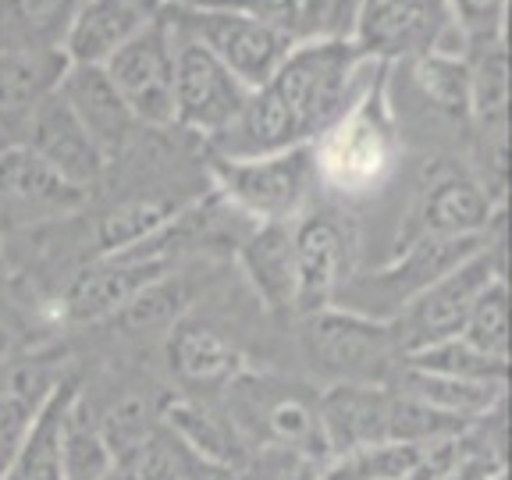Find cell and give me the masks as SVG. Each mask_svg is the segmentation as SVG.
<instances>
[{"instance_id":"obj_1","label":"cell","mask_w":512,"mask_h":480,"mask_svg":"<svg viewBox=\"0 0 512 480\" xmlns=\"http://www.w3.org/2000/svg\"><path fill=\"white\" fill-rule=\"evenodd\" d=\"M381 68L370 61L352 36H317V40L296 43L267 82L285 111L296 121L303 143L328 136L331 128L349 111L363 104L370 93V79Z\"/></svg>"},{"instance_id":"obj_2","label":"cell","mask_w":512,"mask_h":480,"mask_svg":"<svg viewBox=\"0 0 512 480\" xmlns=\"http://www.w3.org/2000/svg\"><path fill=\"white\" fill-rule=\"evenodd\" d=\"M210 178L224 200L249 221H296L317 185V160H313V146L249 160L210 153Z\"/></svg>"},{"instance_id":"obj_3","label":"cell","mask_w":512,"mask_h":480,"mask_svg":"<svg viewBox=\"0 0 512 480\" xmlns=\"http://www.w3.org/2000/svg\"><path fill=\"white\" fill-rule=\"evenodd\" d=\"M303 345L310 363L349 384L392 381L402 360L392 320L363 317L345 306H328L303 317Z\"/></svg>"},{"instance_id":"obj_4","label":"cell","mask_w":512,"mask_h":480,"mask_svg":"<svg viewBox=\"0 0 512 480\" xmlns=\"http://www.w3.org/2000/svg\"><path fill=\"white\" fill-rule=\"evenodd\" d=\"M349 36L377 64L424 54L466 57L470 50L445 0H360Z\"/></svg>"},{"instance_id":"obj_5","label":"cell","mask_w":512,"mask_h":480,"mask_svg":"<svg viewBox=\"0 0 512 480\" xmlns=\"http://www.w3.org/2000/svg\"><path fill=\"white\" fill-rule=\"evenodd\" d=\"M484 239H416L409 246L395 249V260L381 264L363 278H349L338 292L335 306L356 310L363 317L392 320L409 299H416L424 288H431L448 271H456L463 260H470Z\"/></svg>"},{"instance_id":"obj_6","label":"cell","mask_w":512,"mask_h":480,"mask_svg":"<svg viewBox=\"0 0 512 480\" xmlns=\"http://www.w3.org/2000/svg\"><path fill=\"white\" fill-rule=\"evenodd\" d=\"M495 278H505L502 246L484 242L456 271H448L445 278H438L431 288H424L416 299H409L392 317L402 356L424 349V345L441 342V338H456L463 331L477 296Z\"/></svg>"},{"instance_id":"obj_7","label":"cell","mask_w":512,"mask_h":480,"mask_svg":"<svg viewBox=\"0 0 512 480\" xmlns=\"http://www.w3.org/2000/svg\"><path fill=\"white\" fill-rule=\"evenodd\" d=\"M164 18L175 29L189 32L196 43H203L249 89L267 86L288 57V50L296 47L288 36L239 15V11L203 8L200 4V8H164Z\"/></svg>"},{"instance_id":"obj_8","label":"cell","mask_w":512,"mask_h":480,"mask_svg":"<svg viewBox=\"0 0 512 480\" xmlns=\"http://www.w3.org/2000/svg\"><path fill=\"white\" fill-rule=\"evenodd\" d=\"M171 36H175V86H171L175 121L189 132H200L203 139H210L224 125H232L253 89L242 86L203 43L192 40L189 32L171 25Z\"/></svg>"},{"instance_id":"obj_9","label":"cell","mask_w":512,"mask_h":480,"mask_svg":"<svg viewBox=\"0 0 512 480\" xmlns=\"http://www.w3.org/2000/svg\"><path fill=\"white\" fill-rule=\"evenodd\" d=\"M104 72L139 125H175V36L164 18L114 50L104 61Z\"/></svg>"},{"instance_id":"obj_10","label":"cell","mask_w":512,"mask_h":480,"mask_svg":"<svg viewBox=\"0 0 512 480\" xmlns=\"http://www.w3.org/2000/svg\"><path fill=\"white\" fill-rule=\"evenodd\" d=\"M296 249V317H310L335 306L338 292L349 281L356 232L352 221L331 210H303L292 221Z\"/></svg>"},{"instance_id":"obj_11","label":"cell","mask_w":512,"mask_h":480,"mask_svg":"<svg viewBox=\"0 0 512 480\" xmlns=\"http://www.w3.org/2000/svg\"><path fill=\"white\" fill-rule=\"evenodd\" d=\"M498 221L502 207L470 171H438L409 210L395 249L416 239H484Z\"/></svg>"},{"instance_id":"obj_12","label":"cell","mask_w":512,"mask_h":480,"mask_svg":"<svg viewBox=\"0 0 512 480\" xmlns=\"http://www.w3.org/2000/svg\"><path fill=\"white\" fill-rule=\"evenodd\" d=\"M171 271L168 260H139V256H96L79 274L68 278L57 313L72 324H100L114 320L150 281Z\"/></svg>"},{"instance_id":"obj_13","label":"cell","mask_w":512,"mask_h":480,"mask_svg":"<svg viewBox=\"0 0 512 480\" xmlns=\"http://www.w3.org/2000/svg\"><path fill=\"white\" fill-rule=\"evenodd\" d=\"M25 146L47 160L64 182L79 185L82 192L100 185V178L111 168V160L93 143V136L82 128L72 107L57 96V89L25 114Z\"/></svg>"},{"instance_id":"obj_14","label":"cell","mask_w":512,"mask_h":480,"mask_svg":"<svg viewBox=\"0 0 512 480\" xmlns=\"http://www.w3.org/2000/svg\"><path fill=\"white\" fill-rule=\"evenodd\" d=\"M320 139L324 143L313 146L317 175L324 171L338 189H367L388 171L392 143H388L381 114L370 107V93L363 96V104L356 111L345 114L328 136Z\"/></svg>"},{"instance_id":"obj_15","label":"cell","mask_w":512,"mask_h":480,"mask_svg":"<svg viewBox=\"0 0 512 480\" xmlns=\"http://www.w3.org/2000/svg\"><path fill=\"white\" fill-rule=\"evenodd\" d=\"M89 192L64 182L47 160L36 157L25 143L0 150V207L22 221H57L86 203Z\"/></svg>"},{"instance_id":"obj_16","label":"cell","mask_w":512,"mask_h":480,"mask_svg":"<svg viewBox=\"0 0 512 480\" xmlns=\"http://www.w3.org/2000/svg\"><path fill=\"white\" fill-rule=\"evenodd\" d=\"M168 0H79L64 32L61 54L68 64H104L132 36L164 18Z\"/></svg>"},{"instance_id":"obj_17","label":"cell","mask_w":512,"mask_h":480,"mask_svg":"<svg viewBox=\"0 0 512 480\" xmlns=\"http://www.w3.org/2000/svg\"><path fill=\"white\" fill-rule=\"evenodd\" d=\"M57 96L72 107V114L82 121V128L104 150L107 160L121 157V150L136 136V128H143L125 107L114 82L107 79L104 64H68L57 82Z\"/></svg>"},{"instance_id":"obj_18","label":"cell","mask_w":512,"mask_h":480,"mask_svg":"<svg viewBox=\"0 0 512 480\" xmlns=\"http://www.w3.org/2000/svg\"><path fill=\"white\" fill-rule=\"evenodd\" d=\"M388 406H392L388 384L335 381L328 392L317 395V420L328 459L352 452V448L388 441Z\"/></svg>"},{"instance_id":"obj_19","label":"cell","mask_w":512,"mask_h":480,"mask_svg":"<svg viewBox=\"0 0 512 480\" xmlns=\"http://www.w3.org/2000/svg\"><path fill=\"white\" fill-rule=\"evenodd\" d=\"M253 296L267 313H296V249L292 221L253 224L235 249Z\"/></svg>"},{"instance_id":"obj_20","label":"cell","mask_w":512,"mask_h":480,"mask_svg":"<svg viewBox=\"0 0 512 480\" xmlns=\"http://www.w3.org/2000/svg\"><path fill=\"white\" fill-rule=\"evenodd\" d=\"M168 363L178 381L192 388H228L242 370H249L246 352L232 338L189 313L171 324Z\"/></svg>"},{"instance_id":"obj_21","label":"cell","mask_w":512,"mask_h":480,"mask_svg":"<svg viewBox=\"0 0 512 480\" xmlns=\"http://www.w3.org/2000/svg\"><path fill=\"white\" fill-rule=\"evenodd\" d=\"M75 395H79L75 377H61L50 388L0 480H61V424Z\"/></svg>"},{"instance_id":"obj_22","label":"cell","mask_w":512,"mask_h":480,"mask_svg":"<svg viewBox=\"0 0 512 480\" xmlns=\"http://www.w3.org/2000/svg\"><path fill=\"white\" fill-rule=\"evenodd\" d=\"M395 392L409 395V399L424 402V406L438 409L445 416H456L463 424H477L484 416L498 413L505 402V384H480V381H459V377L431 374V370H416L399 363L392 374Z\"/></svg>"},{"instance_id":"obj_23","label":"cell","mask_w":512,"mask_h":480,"mask_svg":"<svg viewBox=\"0 0 512 480\" xmlns=\"http://www.w3.org/2000/svg\"><path fill=\"white\" fill-rule=\"evenodd\" d=\"M160 424L168 427L178 445L189 448L192 456L232 466V470H242L249 463V445L239 434V427L232 424V416L207 406V402H192V399L171 402L164 409V416H160Z\"/></svg>"},{"instance_id":"obj_24","label":"cell","mask_w":512,"mask_h":480,"mask_svg":"<svg viewBox=\"0 0 512 480\" xmlns=\"http://www.w3.org/2000/svg\"><path fill=\"white\" fill-rule=\"evenodd\" d=\"M203 8L239 11V15L288 36L292 43L317 40V36H342L331 25L338 15V0H203Z\"/></svg>"},{"instance_id":"obj_25","label":"cell","mask_w":512,"mask_h":480,"mask_svg":"<svg viewBox=\"0 0 512 480\" xmlns=\"http://www.w3.org/2000/svg\"><path fill=\"white\" fill-rule=\"evenodd\" d=\"M185 203L168 200L164 192H139V196H128V200L114 203L100 221H96V256H118L136 249L139 242H146L153 232H160L171 217L182 210Z\"/></svg>"},{"instance_id":"obj_26","label":"cell","mask_w":512,"mask_h":480,"mask_svg":"<svg viewBox=\"0 0 512 480\" xmlns=\"http://www.w3.org/2000/svg\"><path fill=\"white\" fill-rule=\"evenodd\" d=\"M79 0H0V50H61Z\"/></svg>"},{"instance_id":"obj_27","label":"cell","mask_w":512,"mask_h":480,"mask_svg":"<svg viewBox=\"0 0 512 480\" xmlns=\"http://www.w3.org/2000/svg\"><path fill=\"white\" fill-rule=\"evenodd\" d=\"M61 50H0V114H29L61 82Z\"/></svg>"},{"instance_id":"obj_28","label":"cell","mask_w":512,"mask_h":480,"mask_svg":"<svg viewBox=\"0 0 512 480\" xmlns=\"http://www.w3.org/2000/svg\"><path fill=\"white\" fill-rule=\"evenodd\" d=\"M61 480H114V452L82 392L61 424Z\"/></svg>"},{"instance_id":"obj_29","label":"cell","mask_w":512,"mask_h":480,"mask_svg":"<svg viewBox=\"0 0 512 480\" xmlns=\"http://www.w3.org/2000/svg\"><path fill=\"white\" fill-rule=\"evenodd\" d=\"M470 64V118L480 125L484 136L505 132V111H509V64H505V43H484L466 54Z\"/></svg>"},{"instance_id":"obj_30","label":"cell","mask_w":512,"mask_h":480,"mask_svg":"<svg viewBox=\"0 0 512 480\" xmlns=\"http://www.w3.org/2000/svg\"><path fill=\"white\" fill-rule=\"evenodd\" d=\"M399 363L416 370H431V374L459 377V381H480V384H505L509 377V360H495L488 352L473 349L466 338H441L424 349L406 352Z\"/></svg>"},{"instance_id":"obj_31","label":"cell","mask_w":512,"mask_h":480,"mask_svg":"<svg viewBox=\"0 0 512 480\" xmlns=\"http://www.w3.org/2000/svg\"><path fill=\"white\" fill-rule=\"evenodd\" d=\"M424 448L420 445H399V441H377L331 456L320 466V480H406L413 466L420 463Z\"/></svg>"},{"instance_id":"obj_32","label":"cell","mask_w":512,"mask_h":480,"mask_svg":"<svg viewBox=\"0 0 512 480\" xmlns=\"http://www.w3.org/2000/svg\"><path fill=\"white\" fill-rule=\"evenodd\" d=\"M189 310V288H185V278H171V271L164 278L150 281V285L139 292L125 310L118 313V324L125 331H157V328H171L175 320L185 317Z\"/></svg>"},{"instance_id":"obj_33","label":"cell","mask_w":512,"mask_h":480,"mask_svg":"<svg viewBox=\"0 0 512 480\" xmlns=\"http://www.w3.org/2000/svg\"><path fill=\"white\" fill-rule=\"evenodd\" d=\"M413 72L431 104H438L452 118H470V64L466 57L424 54L413 61Z\"/></svg>"},{"instance_id":"obj_34","label":"cell","mask_w":512,"mask_h":480,"mask_svg":"<svg viewBox=\"0 0 512 480\" xmlns=\"http://www.w3.org/2000/svg\"><path fill=\"white\" fill-rule=\"evenodd\" d=\"M459 338L473 349L488 352L495 360H509V285L505 278H495L473 303Z\"/></svg>"},{"instance_id":"obj_35","label":"cell","mask_w":512,"mask_h":480,"mask_svg":"<svg viewBox=\"0 0 512 480\" xmlns=\"http://www.w3.org/2000/svg\"><path fill=\"white\" fill-rule=\"evenodd\" d=\"M445 8L452 15V22L459 25V32L466 36V47L470 50L502 40L505 0H445Z\"/></svg>"},{"instance_id":"obj_36","label":"cell","mask_w":512,"mask_h":480,"mask_svg":"<svg viewBox=\"0 0 512 480\" xmlns=\"http://www.w3.org/2000/svg\"><path fill=\"white\" fill-rule=\"evenodd\" d=\"M175 480H242L239 470L221 463H210V459L192 456L189 448L182 445V459H178V477Z\"/></svg>"},{"instance_id":"obj_37","label":"cell","mask_w":512,"mask_h":480,"mask_svg":"<svg viewBox=\"0 0 512 480\" xmlns=\"http://www.w3.org/2000/svg\"><path fill=\"white\" fill-rule=\"evenodd\" d=\"M317 480H320V477H317Z\"/></svg>"}]
</instances>
